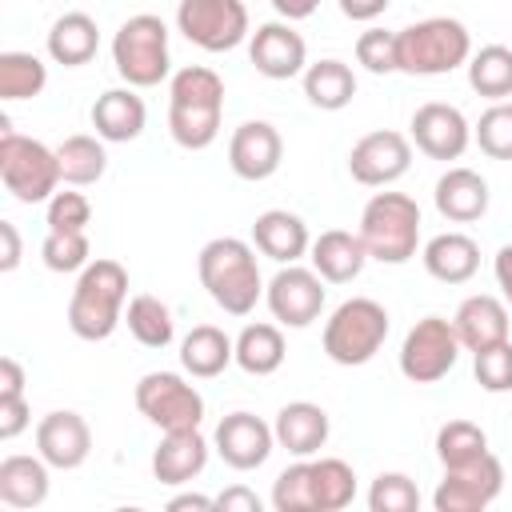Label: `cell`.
I'll return each instance as SVG.
<instances>
[{
    "instance_id": "8992f818",
    "label": "cell",
    "mask_w": 512,
    "mask_h": 512,
    "mask_svg": "<svg viewBox=\"0 0 512 512\" xmlns=\"http://www.w3.org/2000/svg\"><path fill=\"white\" fill-rule=\"evenodd\" d=\"M400 36V72L408 76H444L472 56V36L452 16H428L396 32Z\"/></svg>"
},
{
    "instance_id": "30bf717a",
    "label": "cell",
    "mask_w": 512,
    "mask_h": 512,
    "mask_svg": "<svg viewBox=\"0 0 512 512\" xmlns=\"http://www.w3.org/2000/svg\"><path fill=\"white\" fill-rule=\"evenodd\" d=\"M460 336L452 328V320L444 316H424L408 328L404 344H400V372L412 384H436L444 380L456 360H460Z\"/></svg>"
},
{
    "instance_id": "74e56055",
    "label": "cell",
    "mask_w": 512,
    "mask_h": 512,
    "mask_svg": "<svg viewBox=\"0 0 512 512\" xmlns=\"http://www.w3.org/2000/svg\"><path fill=\"white\" fill-rule=\"evenodd\" d=\"M484 452H488V436H484L480 424H472V420H448V424H440V432H436V456H440L444 468L468 464V460H476Z\"/></svg>"
},
{
    "instance_id": "f5cc1de1",
    "label": "cell",
    "mask_w": 512,
    "mask_h": 512,
    "mask_svg": "<svg viewBox=\"0 0 512 512\" xmlns=\"http://www.w3.org/2000/svg\"><path fill=\"white\" fill-rule=\"evenodd\" d=\"M272 8H276L284 20H308V16L320 8V0H272Z\"/></svg>"
},
{
    "instance_id": "836d02e7",
    "label": "cell",
    "mask_w": 512,
    "mask_h": 512,
    "mask_svg": "<svg viewBox=\"0 0 512 512\" xmlns=\"http://www.w3.org/2000/svg\"><path fill=\"white\" fill-rule=\"evenodd\" d=\"M308 476H312V512H340L356 500L352 464L336 456H320V460H308Z\"/></svg>"
},
{
    "instance_id": "83f0119b",
    "label": "cell",
    "mask_w": 512,
    "mask_h": 512,
    "mask_svg": "<svg viewBox=\"0 0 512 512\" xmlns=\"http://www.w3.org/2000/svg\"><path fill=\"white\" fill-rule=\"evenodd\" d=\"M236 360V340L216 328V324H196L184 340H180V364L188 376L196 380H212L220 376L228 364Z\"/></svg>"
},
{
    "instance_id": "2e32d148",
    "label": "cell",
    "mask_w": 512,
    "mask_h": 512,
    "mask_svg": "<svg viewBox=\"0 0 512 512\" xmlns=\"http://www.w3.org/2000/svg\"><path fill=\"white\" fill-rule=\"evenodd\" d=\"M248 60L268 80H292L308 68V44L292 28V20H268L248 36Z\"/></svg>"
},
{
    "instance_id": "9c48e42d",
    "label": "cell",
    "mask_w": 512,
    "mask_h": 512,
    "mask_svg": "<svg viewBox=\"0 0 512 512\" xmlns=\"http://www.w3.org/2000/svg\"><path fill=\"white\" fill-rule=\"evenodd\" d=\"M136 408L160 432L200 428L204 420V396L180 372H144L136 380Z\"/></svg>"
},
{
    "instance_id": "7a4b0ae2",
    "label": "cell",
    "mask_w": 512,
    "mask_h": 512,
    "mask_svg": "<svg viewBox=\"0 0 512 512\" xmlns=\"http://www.w3.org/2000/svg\"><path fill=\"white\" fill-rule=\"evenodd\" d=\"M196 272H200V284L212 296V304L224 308L228 316H248L256 308V300L264 296L256 248L248 240H236V236L208 240L196 256Z\"/></svg>"
},
{
    "instance_id": "8d00e7d4",
    "label": "cell",
    "mask_w": 512,
    "mask_h": 512,
    "mask_svg": "<svg viewBox=\"0 0 512 512\" xmlns=\"http://www.w3.org/2000/svg\"><path fill=\"white\" fill-rule=\"evenodd\" d=\"M48 84V68L32 52H0V100H32Z\"/></svg>"
},
{
    "instance_id": "3957f363",
    "label": "cell",
    "mask_w": 512,
    "mask_h": 512,
    "mask_svg": "<svg viewBox=\"0 0 512 512\" xmlns=\"http://www.w3.org/2000/svg\"><path fill=\"white\" fill-rule=\"evenodd\" d=\"M128 300V272L116 260H88L76 276L72 300H68V328L80 340H108L116 324L124 320Z\"/></svg>"
},
{
    "instance_id": "c3c4849f",
    "label": "cell",
    "mask_w": 512,
    "mask_h": 512,
    "mask_svg": "<svg viewBox=\"0 0 512 512\" xmlns=\"http://www.w3.org/2000/svg\"><path fill=\"white\" fill-rule=\"evenodd\" d=\"M0 244H4V252H0V272H12V268L20 264V232H16L12 220H0Z\"/></svg>"
},
{
    "instance_id": "816d5d0a",
    "label": "cell",
    "mask_w": 512,
    "mask_h": 512,
    "mask_svg": "<svg viewBox=\"0 0 512 512\" xmlns=\"http://www.w3.org/2000/svg\"><path fill=\"white\" fill-rule=\"evenodd\" d=\"M492 272H496V284H500V292H504V304L512 308V244H504V248L496 252Z\"/></svg>"
},
{
    "instance_id": "e0dca14e",
    "label": "cell",
    "mask_w": 512,
    "mask_h": 512,
    "mask_svg": "<svg viewBox=\"0 0 512 512\" xmlns=\"http://www.w3.org/2000/svg\"><path fill=\"white\" fill-rule=\"evenodd\" d=\"M220 460L236 472H252L260 468L268 456H272V444H276V432L272 424H264L260 416L252 412H228L220 424H216V436H212Z\"/></svg>"
},
{
    "instance_id": "52a82bcc",
    "label": "cell",
    "mask_w": 512,
    "mask_h": 512,
    "mask_svg": "<svg viewBox=\"0 0 512 512\" xmlns=\"http://www.w3.org/2000/svg\"><path fill=\"white\" fill-rule=\"evenodd\" d=\"M112 64L120 72L124 84L132 88H156L168 68H172V56H168V24L152 12H136L128 16L116 36H112Z\"/></svg>"
},
{
    "instance_id": "ee69618b",
    "label": "cell",
    "mask_w": 512,
    "mask_h": 512,
    "mask_svg": "<svg viewBox=\"0 0 512 512\" xmlns=\"http://www.w3.org/2000/svg\"><path fill=\"white\" fill-rule=\"evenodd\" d=\"M472 372L484 392H512V340H500L492 348L472 352Z\"/></svg>"
},
{
    "instance_id": "8fae6325",
    "label": "cell",
    "mask_w": 512,
    "mask_h": 512,
    "mask_svg": "<svg viewBox=\"0 0 512 512\" xmlns=\"http://www.w3.org/2000/svg\"><path fill=\"white\" fill-rule=\"evenodd\" d=\"M176 28L188 44L204 52H232L252 36L248 8L240 0H180L176 4Z\"/></svg>"
},
{
    "instance_id": "60d3db41",
    "label": "cell",
    "mask_w": 512,
    "mask_h": 512,
    "mask_svg": "<svg viewBox=\"0 0 512 512\" xmlns=\"http://www.w3.org/2000/svg\"><path fill=\"white\" fill-rule=\"evenodd\" d=\"M368 508L372 512H416L420 508V492L412 484V476L404 472H380L368 488Z\"/></svg>"
},
{
    "instance_id": "d4e9b609",
    "label": "cell",
    "mask_w": 512,
    "mask_h": 512,
    "mask_svg": "<svg viewBox=\"0 0 512 512\" xmlns=\"http://www.w3.org/2000/svg\"><path fill=\"white\" fill-rule=\"evenodd\" d=\"M208 464V440L200 436V428H180V432H164V440L152 452V476L160 484H188L192 476H200Z\"/></svg>"
},
{
    "instance_id": "f6af8a7d",
    "label": "cell",
    "mask_w": 512,
    "mask_h": 512,
    "mask_svg": "<svg viewBox=\"0 0 512 512\" xmlns=\"http://www.w3.org/2000/svg\"><path fill=\"white\" fill-rule=\"evenodd\" d=\"M92 220V204L84 192H56L48 200V232H84Z\"/></svg>"
},
{
    "instance_id": "4fadbf2b",
    "label": "cell",
    "mask_w": 512,
    "mask_h": 512,
    "mask_svg": "<svg viewBox=\"0 0 512 512\" xmlns=\"http://www.w3.org/2000/svg\"><path fill=\"white\" fill-rule=\"evenodd\" d=\"M324 276L316 268H300V264H280V272L264 284V300L268 312L284 324V328H308L312 320H320L324 312Z\"/></svg>"
},
{
    "instance_id": "e575fe53",
    "label": "cell",
    "mask_w": 512,
    "mask_h": 512,
    "mask_svg": "<svg viewBox=\"0 0 512 512\" xmlns=\"http://www.w3.org/2000/svg\"><path fill=\"white\" fill-rule=\"evenodd\" d=\"M124 324L128 332L144 344V348H168L172 336H176V320H172V308L160 300V296H132L128 300V312H124Z\"/></svg>"
},
{
    "instance_id": "b9f144b4",
    "label": "cell",
    "mask_w": 512,
    "mask_h": 512,
    "mask_svg": "<svg viewBox=\"0 0 512 512\" xmlns=\"http://www.w3.org/2000/svg\"><path fill=\"white\" fill-rule=\"evenodd\" d=\"M272 508L276 512H312V476H308V456L288 464L276 484H272Z\"/></svg>"
},
{
    "instance_id": "f1b7e54d",
    "label": "cell",
    "mask_w": 512,
    "mask_h": 512,
    "mask_svg": "<svg viewBox=\"0 0 512 512\" xmlns=\"http://www.w3.org/2000/svg\"><path fill=\"white\" fill-rule=\"evenodd\" d=\"M48 460L36 456H4L0 460V500L8 508H40L48 500Z\"/></svg>"
},
{
    "instance_id": "7bdbcfd3",
    "label": "cell",
    "mask_w": 512,
    "mask_h": 512,
    "mask_svg": "<svg viewBox=\"0 0 512 512\" xmlns=\"http://www.w3.org/2000/svg\"><path fill=\"white\" fill-rule=\"evenodd\" d=\"M40 256L52 272H80L92 256V244L84 232H48L40 244Z\"/></svg>"
},
{
    "instance_id": "9a60e30c",
    "label": "cell",
    "mask_w": 512,
    "mask_h": 512,
    "mask_svg": "<svg viewBox=\"0 0 512 512\" xmlns=\"http://www.w3.org/2000/svg\"><path fill=\"white\" fill-rule=\"evenodd\" d=\"M408 128H412V144L428 160H460L472 144V124L456 104H440V100L420 104Z\"/></svg>"
},
{
    "instance_id": "4dcf8cb0",
    "label": "cell",
    "mask_w": 512,
    "mask_h": 512,
    "mask_svg": "<svg viewBox=\"0 0 512 512\" xmlns=\"http://www.w3.org/2000/svg\"><path fill=\"white\" fill-rule=\"evenodd\" d=\"M304 96L320 112H340L356 96V76H352V68L344 60H332V56L316 60V64L304 68Z\"/></svg>"
},
{
    "instance_id": "ffe728a7",
    "label": "cell",
    "mask_w": 512,
    "mask_h": 512,
    "mask_svg": "<svg viewBox=\"0 0 512 512\" xmlns=\"http://www.w3.org/2000/svg\"><path fill=\"white\" fill-rule=\"evenodd\" d=\"M452 328L468 352H480V348H492V344L512 336V316H508V304L500 296L476 292L456 308Z\"/></svg>"
},
{
    "instance_id": "ba28073f",
    "label": "cell",
    "mask_w": 512,
    "mask_h": 512,
    "mask_svg": "<svg viewBox=\"0 0 512 512\" xmlns=\"http://www.w3.org/2000/svg\"><path fill=\"white\" fill-rule=\"evenodd\" d=\"M0 180L4 188L20 200V204H48L60 188V160L56 148L20 136L8 128V120L0 124Z\"/></svg>"
},
{
    "instance_id": "5bb4252c",
    "label": "cell",
    "mask_w": 512,
    "mask_h": 512,
    "mask_svg": "<svg viewBox=\"0 0 512 512\" xmlns=\"http://www.w3.org/2000/svg\"><path fill=\"white\" fill-rule=\"evenodd\" d=\"M408 168H412V140L404 132H392V128L360 136L348 152V172L364 188H388Z\"/></svg>"
},
{
    "instance_id": "d6986e66",
    "label": "cell",
    "mask_w": 512,
    "mask_h": 512,
    "mask_svg": "<svg viewBox=\"0 0 512 512\" xmlns=\"http://www.w3.org/2000/svg\"><path fill=\"white\" fill-rule=\"evenodd\" d=\"M36 452L60 468V472H72L88 460L92 452V428L80 412H48L40 424H36Z\"/></svg>"
},
{
    "instance_id": "7dc6e473",
    "label": "cell",
    "mask_w": 512,
    "mask_h": 512,
    "mask_svg": "<svg viewBox=\"0 0 512 512\" xmlns=\"http://www.w3.org/2000/svg\"><path fill=\"white\" fill-rule=\"evenodd\" d=\"M216 508L220 512H260V496L252 488H244V484H232V488H224L216 496Z\"/></svg>"
},
{
    "instance_id": "ab89813d",
    "label": "cell",
    "mask_w": 512,
    "mask_h": 512,
    "mask_svg": "<svg viewBox=\"0 0 512 512\" xmlns=\"http://www.w3.org/2000/svg\"><path fill=\"white\" fill-rule=\"evenodd\" d=\"M356 64H364L372 76L400 72V36L388 28H364L356 36Z\"/></svg>"
},
{
    "instance_id": "4316f807",
    "label": "cell",
    "mask_w": 512,
    "mask_h": 512,
    "mask_svg": "<svg viewBox=\"0 0 512 512\" xmlns=\"http://www.w3.org/2000/svg\"><path fill=\"white\" fill-rule=\"evenodd\" d=\"M312 268L328 280V284H348L364 272L368 248L360 240V232H344V228H328L312 240Z\"/></svg>"
},
{
    "instance_id": "cb8c5ba5",
    "label": "cell",
    "mask_w": 512,
    "mask_h": 512,
    "mask_svg": "<svg viewBox=\"0 0 512 512\" xmlns=\"http://www.w3.org/2000/svg\"><path fill=\"white\" fill-rule=\"evenodd\" d=\"M272 432H276V444L288 448L292 456H316V452L328 444L332 424H328V412H324L320 404H312V400H292V404H284V408L276 412Z\"/></svg>"
},
{
    "instance_id": "ac0fdd59",
    "label": "cell",
    "mask_w": 512,
    "mask_h": 512,
    "mask_svg": "<svg viewBox=\"0 0 512 512\" xmlns=\"http://www.w3.org/2000/svg\"><path fill=\"white\" fill-rule=\"evenodd\" d=\"M284 160V140L268 120H244L228 140V168L240 180H268Z\"/></svg>"
},
{
    "instance_id": "603a6c76",
    "label": "cell",
    "mask_w": 512,
    "mask_h": 512,
    "mask_svg": "<svg viewBox=\"0 0 512 512\" xmlns=\"http://www.w3.org/2000/svg\"><path fill=\"white\" fill-rule=\"evenodd\" d=\"M436 212L452 224H472L488 212V180L476 168H448L436 180Z\"/></svg>"
},
{
    "instance_id": "f546056e",
    "label": "cell",
    "mask_w": 512,
    "mask_h": 512,
    "mask_svg": "<svg viewBox=\"0 0 512 512\" xmlns=\"http://www.w3.org/2000/svg\"><path fill=\"white\" fill-rule=\"evenodd\" d=\"M44 44H48V56H52L56 64L80 68V64H88V60L96 56V48H100V28H96V20H92L88 12H64V16L52 20Z\"/></svg>"
},
{
    "instance_id": "6da1fadb",
    "label": "cell",
    "mask_w": 512,
    "mask_h": 512,
    "mask_svg": "<svg viewBox=\"0 0 512 512\" xmlns=\"http://www.w3.org/2000/svg\"><path fill=\"white\" fill-rule=\"evenodd\" d=\"M220 116H224V80L204 64L180 68L168 84L172 140L188 152H204L220 136Z\"/></svg>"
},
{
    "instance_id": "f35d334b",
    "label": "cell",
    "mask_w": 512,
    "mask_h": 512,
    "mask_svg": "<svg viewBox=\"0 0 512 512\" xmlns=\"http://www.w3.org/2000/svg\"><path fill=\"white\" fill-rule=\"evenodd\" d=\"M476 144L492 160H512V100H496L488 112H480L472 128Z\"/></svg>"
},
{
    "instance_id": "484cf974",
    "label": "cell",
    "mask_w": 512,
    "mask_h": 512,
    "mask_svg": "<svg viewBox=\"0 0 512 512\" xmlns=\"http://www.w3.org/2000/svg\"><path fill=\"white\" fill-rule=\"evenodd\" d=\"M424 260V272L440 284H468L480 268V244L464 232H440L424 244L420 252Z\"/></svg>"
},
{
    "instance_id": "277c9868",
    "label": "cell",
    "mask_w": 512,
    "mask_h": 512,
    "mask_svg": "<svg viewBox=\"0 0 512 512\" xmlns=\"http://www.w3.org/2000/svg\"><path fill=\"white\" fill-rule=\"evenodd\" d=\"M360 240L368 260L408 264L420 248V204L404 192H376L360 212Z\"/></svg>"
},
{
    "instance_id": "44dd1931",
    "label": "cell",
    "mask_w": 512,
    "mask_h": 512,
    "mask_svg": "<svg viewBox=\"0 0 512 512\" xmlns=\"http://www.w3.org/2000/svg\"><path fill=\"white\" fill-rule=\"evenodd\" d=\"M144 124H148V108H144V100L136 96L132 84L108 88L92 104V128H96V136L104 144H128V140H136L144 132Z\"/></svg>"
},
{
    "instance_id": "f907efd6",
    "label": "cell",
    "mask_w": 512,
    "mask_h": 512,
    "mask_svg": "<svg viewBox=\"0 0 512 512\" xmlns=\"http://www.w3.org/2000/svg\"><path fill=\"white\" fill-rule=\"evenodd\" d=\"M384 8H388V0H340V12H344L348 20H360V24L376 20Z\"/></svg>"
},
{
    "instance_id": "1f68e13d",
    "label": "cell",
    "mask_w": 512,
    "mask_h": 512,
    "mask_svg": "<svg viewBox=\"0 0 512 512\" xmlns=\"http://www.w3.org/2000/svg\"><path fill=\"white\" fill-rule=\"evenodd\" d=\"M56 160H60V180L72 184V188H88L104 176L108 168V152H104V140L100 136H88V132H76V136H64L56 144Z\"/></svg>"
},
{
    "instance_id": "681fc988",
    "label": "cell",
    "mask_w": 512,
    "mask_h": 512,
    "mask_svg": "<svg viewBox=\"0 0 512 512\" xmlns=\"http://www.w3.org/2000/svg\"><path fill=\"white\" fill-rule=\"evenodd\" d=\"M0 396H24V368L12 356L0 360Z\"/></svg>"
},
{
    "instance_id": "db71d44e",
    "label": "cell",
    "mask_w": 512,
    "mask_h": 512,
    "mask_svg": "<svg viewBox=\"0 0 512 512\" xmlns=\"http://www.w3.org/2000/svg\"><path fill=\"white\" fill-rule=\"evenodd\" d=\"M180 508H216V500L196 496V492H184V496H172L168 500V512H180Z\"/></svg>"
},
{
    "instance_id": "5b68a950",
    "label": "cell",
    "mask_w": 512,
    "mask_h": 512,
    "mask_svg": "<svg viewBox=\"0 0 512 512\" xmlns=\"http://www.w3.org/2000/svg\"><path fill=\"white\" fill-rule=\"evenodd\" d=\"M388 308L372 296H352L344 300L328 324H324V356L340 368H360L368 364L384 340H388Z\"/></svg>"
},
{
    "instance_id": "7402d4cb",
    "label": "cell",
    "mask_w": 512,
    "mask_h": 512,
    "mask_svg": "<svg viewBox=\"0 0 512 512\" xmlns=\"http://www.w3.org/2000/svg\"><path fill=\"white\" fill-rule=\"evenodd\" d=\"M252 244H256L260 256H268L276 264H296L312 248V236H308V224L296 212L268 208L252 220Z\"/></svg>"
},
{
    "instance_id": "d590c367",
    "label": "cell",
    "mask_w": 512,
    "mask_h": 512,
    "mask_svg": "<svg viewBox=\"0 0 512 512\" xmlns=\"http://www.w3.org/2000/svg\"><path fill=\"white\" fill-rule=\"evenodd\" d=\"M468 84L472 92L488 100H508L512 96V48L504 44H484L480 52L468 56Z\"/></svg>"
},
{
    "instance_id": "bcb514c9",
    "label": "cell",
    "mask_w": 512,
    "mask_h": 512,
    "mask_svg": "<svg viewBox=\"0 0 512 512\" xmlns=\"http://www.w3.org/2000/svg\"><path fill=\"white\" fill-rule=\"evenodd\" d=\"M32 424V408L24 396H0V440H16Z\"/></svg>"
},
{
    "instance_id": "d6a6232c",
    "label": "cell",
    "mask_w": 512,
    "mask_h": 512,
    "mask_svg": "<svg viewBox=\"0 0 512 512\" xmlns=\"http://www.w3.org/2000/svg\"><path fill=\"white\" fill-rule=\"evenodd\" d=\"M288 348H284V332L276 324H244L236 336V364L248 376H272L284 364Z\"/></svg>"
},
{
    "instance_id": "7c38bea8",
    "label": "cell",
    "mask_w": 512,
    "mask_h": 512,
    "mask_svg": "<svg viewBox=\"0 0 512 512\" xmlns=\"http://www.w3.org/2000/svg\"><path fill=\"white\" fill-rule=\"evenodd\" d=\"M504 488V464L484 452L468 464L444 468V480L432 492V508L436 512H484Z\"/></svg>"
}]
</instances>
